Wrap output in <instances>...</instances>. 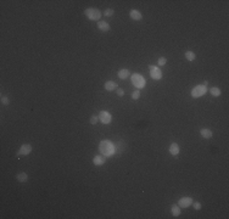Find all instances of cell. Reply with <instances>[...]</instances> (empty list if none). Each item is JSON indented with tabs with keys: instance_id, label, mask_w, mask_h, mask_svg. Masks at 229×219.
<instances>
[{
	"instance_id": "cell-1",
	"label": "cell",
	"mask_w": 229,
	"mask_h": 219,
	"mask_svg": "<svg viewBox=\"0 0 229 219\" xmlns=\"http://www.w3.org/2000/svg\"><path fill=\"white\" fill-rule=\"evenodd\" d=\"M99 150H100V153L104 155V156H110L114 152V146L110 143L109 140H104L101 141L100 145H99Z\"/></svg>"
},
{
	"instance_id": "cell-2",
	"label": "cell",
	"mask_w": 229,
	"mask_h": 219,
	"mask_svg": "<svg viewBox=\"0 0 229 219\" xmlns=\"http://www.w3.org/2000/svg\"><path fill=\"white\" fill-rule=\"evenodd\" d=\"M84 14L85 16L89 18V20H92V21H100L101 18V11L99 9H95V7H88L84 10Z\"/></svg>"
},
{
	"instance_id": "cell-3",
	"label": "cell",
	"mask_w": 229,
	"mask_h": 219,
	"mask_svg": "<svg viewBox=\"0 0 229 219\" xmlns=\"http://www.w3.org/2000/svg\"><path fill=\"white\" fill-rule=\"evenodd\" d=\"M206 93H207V86H205L203 84H199L192 90V96L197 99V97H201L202 95H205Z\"/></svg>"
},
{
	"instance_id": "cell-4",
	"label": "cell",
	"mask_w": 229,
	"mask_h": 219,
	"mask_svg": "<svg viewBox=\"0 0 229 219\" xmlns=\"http://www.w3.org/2000/svg\"><path fill=\"white\" fill-rule=\"evenodd\" d=\"M132 83H133L137 88H139V89H142V88H144V86L146 85L145 79L143 78L140 74H133V75H132Z\"/></svg>"
},
{
	"instance_id": "cell-5",
	"label": "cell",
	"mask_w": 229,
	"mask_h": 219,
	"mask_svg": "<svg viewBox=\"0 0 229 219\" xmlns=\"http://www.w3.org/2000/svg\"><path fill=\"white\" fill-rule=\"evenodd\" d=\"M149 70H150V77H151V78L154 79V81H160V79L162 78V72H161V70H160L159 67L150 65V66H149Z\"/></svg>"
},
{
	"instance_id": "cell-6",
	"label": "cell",
	"mask_w": 229,
	"mask_h": 219,
	"mask_svg": "<svg viewBox=\"0 0 229 219\" xmlns=\"http://www.w3.org/2000/svg\"><path fill=\"white\" fill-rule=\"evenodd\" d=\"M98 117H99V121L103 124H109L111 122V119H112V116L107 111H101Z\"/></svg>"
},
{
	"instance_id": "cell-7",
	"label": "cell",
	"mask_w": 229,
	"mask_h": 219,
	"mask_svg": "<svg viewBox=\"0 0 229 219\" xmlns=\"http://www.w3.org/2000/svg\"><path fill=\"white\" fill-rule=\"evenodd\" d=\"M31 152H32V145L31 144H23L17 152V157L18 156H27V155H29Z\"/></svg>"
},
{
	"instance_id": "cell-8",
	"label": "cell",
	"mask_w": 229,
	"mask_h": 219,
	"mask_svg": "<svg viewBox=\"0 0 229 219\" xmlns=\"http://www.w3.org/2000/svg\"><path fill=\"white\" fill-rule=\"evenodd\" d=\"M177 204L181 208H188L193 204V198L192 197H182L179 201H178Z\"/></svg>"
},
{
	"instance_id": "cell-9",
	"label": "cell",
	"mask_w": 229,
	"mask_h": 219,
	"mask_svg": "<svg viewBox=\"0 0 229 219\" xmlns=\"http://www.w3.org/2000/svg\"><path fill=\"white\" fill-rule=\"evenodd\" d=\"M200 134L203 139H210L213 136V132L211 129H208V128H201L200 129Z\"/></svg>"
},
{
	"instance_id": "cell-10",
	"label": "cell",
	"mask_w": 229,
	"mask_h": 219,
	"mask_svg": "<svg viewBox=\"0 0 229 219\" xmlns=\"http://www.w3.org/2000/svg\"><path fill=\"white\" fill-rule=\"evenodd\" d=\"M129 16H131V18L132 20H134V21H140L142 18H143V15H142V12L140 11H138V10H131V12H129Z\"/></svg>"
},
{
	"instance_id": "cell-11",
	"label": "cell",
	"mask_w": 229,
	"mask_h": 219,
	"mask_svg": "<svg viewBox=\"0 0 229 219\" xmlns=\"http://www.w3.org/2000/svg\"><path fill=\"white\" fill-rule=\"evenodd\" d=\"M98 28L101 31V32H109L110 31V24L107 23V22H105V21H99L98 22Z\"/></svg>"
},
{
	"instance_id": "cell-12",
	"label": "cell",
	"mask_w": 229,
	"mask_h": 219,
	"mask_svg": "<svg viewBox=\"0 0 229 219\" xmlns=\"http://www.w3.org/2000/svg\"><path fill=\"white\" fill-rule=\"evenodd\" d=\"M104 88H105V90H107V92H113L114 89H117V83H114L112 81H109V82L105 83Z\"/></svg>"
},
{
	"instance_id": "cell-13",
	"label": "cell",
	"mask_w": 229,
	"mask_h": 219,
	"mask_svg": "<svg viewBox=\"0 0 229 219\" xmlns=\"http://www.w3.org/2000/svg\"><path fill=\"white\" fill-rule=\"evenodd\" d=\"M170 153L173 155V156H177V155L179 153V145L177 143H172L170 145Z\"/></svg>"
},
{
	"instance_id": "cell-14",
	"label": "cell",
	"mask_w": 229,
	"mask_h": 219,
	"mask_svg": "<svg viewBox=\"0 0 229 219\" xmlns=\"http://www.w3.org/2000/svg\"><path fill=\"white\" fill-rule=\"evenodd\" d=\"M106 162V158H105V156H95L94 158H93V163L95 164V166H103L104 163Z\"/></svg>"
},
{
	"instance_id": "cell-15",
	"label": "cell",
	"mask_w": 229,
	"mask_h": 219,
	"mask_svg": "<svg viewBox=\"0 0 229 219\" xmlns=\"http://www.w3.org/2000/svg\"><path fill=\"white\" fill-rule=\"evenodd\" d=\"M16 179H17V182H20V183H26L28 180V174L24 173V172H21V173H18L16 175Z\"/></svg>"
},
{
	"instance_id": "cell-16",
	"label": "cell",
	"mask_w": 229,
	"mask_h": 219,
	"mask_svg": "<svg viewBox=\"0 0 229 219\" xmlns=\"http://www.w3.org/2000/svg\"><path fill=\"white\" fill-rule=\"evenodd\" d=\"M128 77H129V71L127 68H122V70L118 71V78L126 79V78H128Z\"/></svg>"
},
{
	"instance_id": "cell-17",
	"label": "cell",
	"mask_w": 229,
	"mask_h": 219,
	"mask_svg": "<svg viewBox=\"0 0 229 219\" xmlns=\"http://www.w3.org/2000/svg\"><path fill=\"white\" fill-rule=\"evenodd\" d=\"M171 213L173 214V217H178L181 214V207L178 204H172L171 206Z\"/></svg>"
},
{
	"instance_id": "cell-18",
	"label": "cell",
	"mask_w": 229,
	"mask_h": 219,
	"mask_svg": "<svg viewBox=\"0 0 229 219\" xmlns=\"http://www.w3.org/2000/svg\"><path fill=\"white\" fill-rule=\"evenodd\" d=\"M210 93H211L212 96L218 97V96H221V94H222V90H221L219 88H217V86H212V88L210 89Z\"/></svg>"
},
{
	"instance_id": "cell-19",
	"label": "cell",
	"mask_w": 229,
	"mask_h": 219,
	"mask_svg": "<svg viewBox=\"0 0 229 219\" xmlns=\"http://www.w3.org/2000/svg\"><path fill=\"white\" fill-rule=\"evenodd\" d=\"M185 59H186L188 61H195V59H196V55H195V53H194V51H190V50H188V51H185Z\"/></svg>"
},
{
	"instance_id": "cell-20",
	"label": "cell",
	"mask_w": 229,
	"mask_h": 219,
	"mask_svg": "<svg viewBox=\"0 0 229 219\" xmlns=\"http://www.w3.org/2000/svg\"><path fill=\"white\" fill-rule=\"evenodd\" d=\"M126 145L122 143V141H120V143H117L116 145H114V152H122L124 150Z\"/></svg>"
},
{
	"instance_id": "cell-21",
	"label": "cell",
	"mask_w": 229,
	"mask_h": 219,
	"mask_svg": "<svg viewBox=\"0 0 229 219\" xmlns=\"http://www.w3.org/2000/svg\"><path fill=\"white\" fill-rule=\"evenodd\" d=\"M139 97H140V90H134V92L132 93V99L133 100H138Z\"/></svg>"
},
{
	"instance_id": "cell-22",
	"label": "cell",
	"mask_w": 229,
	"mask_h": 219,
	"mask_svg": "<svg viewBox=\"0 0 229 219\" xmlns=\"http://www.w3.org/2000/svg\"><path fill=\"white\" fill-rule=\"evenodd\" d=\"M104 14H105V16H106V17H111V16H113L114 11H113L112 9H106V10H105V12H104Z\"/></svg>"
},
{
	"instance_id": "cell-23",
	"label": "cell",
	"mask_w": 229,
	"mask_h": 219,
	"mask_svg": "<svg viewBox=\"0 0 229 219\" xmlns=\"http://www.w3.org/2000/svg\"><path fill=\"white\" fill-rule=\"evenodd\" d=\"M98 121H99V117H98V116H95V114H93L92 117H90V121H89V122H90V124H96Z\"/></svg>"
},
{
	"instance_id": "cell-24",
	"label": "cell",
	"mask_w": 229,
	"mask_h": 219,
	"mask_svg": "<svg viewBox=\"0 0 229 219\" xmlns=\"http://www.w3.org/2000/svg\"><path fill=\"white\" fill-rule=\"evenodd\" d=\"M166 63H167V59H166V57L162 56V57L159 59V65H160V66H163V65H166Z\"/></svg>"
},
{
	"instance_id": "cell-25",
	"label": "cell",
	"mask_w": 229,
	"mask_h": 219,
	"mask_svg": "<svg viewBox=\"0 0 229 219\" xmlns=\"http://www.w3.org/2000/svg\"><path fill=\"white\" fill-rule=\"evenodd\" d=\"M1 104H3V105H9V104H10V99H9L7 96H3V97H1Z\"/></svg>"
},
{
	"instance_id": "cell-26",
	"label": "cell",
	"mask_w": 229,
	"mask_h": 219,
	"mask_svg": "<svg viewBox=\"0 0 229 219\" xmlns=\"http://www.w3.org/2000/svg\"><path fill=\"white\" fill-rule=\"evenodd\" d=\"M193 206H194V208L196 211H200L201 209V203L200 202H193Z\"/></svg>"
},
{
	"instance_id": "cell-27",
	"label": "cell",
	"mask_w": 229,
	"mask_h": 219,
	"mask_svg": "<svg viewBox=\"0 0 229 219\" xmlns=\"http://www.w3.org/2000/svg\"><path fill=\"white\" fill-rule=\"evenodd\" d=\"M116 93H117V95H118V96H123V95H124V92H123L122 89H120V88H117Z\"/></svg>"
}]
</instances>
